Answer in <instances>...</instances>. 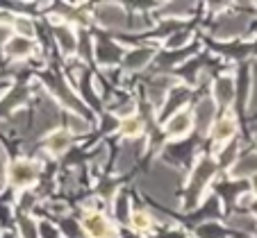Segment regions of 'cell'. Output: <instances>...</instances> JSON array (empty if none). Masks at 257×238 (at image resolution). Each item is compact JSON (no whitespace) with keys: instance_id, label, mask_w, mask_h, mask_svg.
Masks as SVG:
<instances>
[{"instance_id":"cell-1","label":"cell","mask_w":257,"mask_h":238,"mask_svg":"<svg viewBox=\"0 0 257 238\" xmlns=\"http://www.w3.org/2000/svg\"><path fill=\"white\" fill-rule=\"evenodd\" d=\"M10 177L16 186H28L37 180V166L30 164V161H16V164L12 166Z\"/></svg>"},{"instance_id":"cell-2","label":"cell","mask_w":257,"mask_h":238,"mask_svg":"<svg viewBox=\"0 0 257 238\" xmlns=\"http://www.w3.org/2000/svg\"><path fill=\"white\" fill-rule=\"evenodd\" d=\"M84 229L89 232V236H91V238H112L114 236L112 224L107 222L100 214L87 216V220H84Z\"/></svg>"},{"instance_id":"cell-3","label":"cell","mask_w":257,"mask_h":238,"mask_svg":"<svg viewBox=\"0 0 257 238\" xmlns=\"http://www.w3.org/2000/svg\"><path fill=\"white\" fill-rule=\"evenodd\" d=\"M98 18H100V23L109 25V28H121V25H125V14H123L118 7H100L98 10Z\"/></svg>"},{"instance_id":"cell-4","label":"cell","mask_w":257,"mask_h":238,"mask_svg":"<svg viewBox=\"0 0 257 238\" xmlns=\"http://www.w3.org/2000/svg\"><path fill=\"white\" fill-rule=\"evenodd\" d=\"M166 130H169L171 136H185L187 132L191 130V116L189 114H182V112L175 114V116L169 120V127H166Z\"/></svg>"},{"instance_id":"cell-5","label":"cell","mask_w":257,"mask_h":238,"mask_svg":"<svg viewBox=\"0 0 257 238\" xmlns=\"http://www.w3.org/2000/svg\"><path fill=\"white\" fill-rule=\"evenodd\" d=\"M234 84L230 78H221L216 84H214V96H216V100L221 102V104H228L230 100L234 98Z\"/></svg>"},{"instance_id":"cell-6","label":"cell","mask_w":257,"mask_h":238,"mask_svg":"<svg viewBox=\"0 0 257 238\" xmlns=\"http://www.w3.org/2000/svg\"><path fill=\"white\" fill-rule=\"evenodd\" d=\"M234 132H237V122H234L232 118H223V120L214 127V138H216V141H225Z\"/></svg>"},{"instance_id":"cell-7","label":"cell","mask_w":257,"mask_h":238,"mask_svg":"<svg viewBox=\"0 0 257 238\" xmlns=\"http://www.w3.org/2000/svg\"><path fill=\"white\" fill-rule=\"evenodd\" d=\"M68 146H71V136H68L66 132H57V134H53L48 138V150L53 152V154H59V152H64Z\"/></svg>"},{"instance_id":"cell-8","label":"cell","mask_w":257,"mask_h":238,"mask_svg":"<svg viewBox=\"0 0 257 238\" xmlns=\"http://www.w3.org/2000/svg\"><path fill=\"white\" fill-rule=\"evenodd\" d=\"M30 50H32V44H30V39H25V36L12 39L10 46H7V52H10L12 57H25V54H30Z\"/></svg>"},{"instance_id":"cell-9","label":"cell","mask_w":257,"mask_h":238,"mask_svg":"<svg viewBox=\"0 0 257 238\" xmlns=\"http://www.w3.org/2000/svg\"><path fill=\"white\" fill-rule=\"evenodd\" d=\"M148 59H151V50H135V52L127 54L125 64L130 68H141L146 62H148Z\"/></svg>"},{"instance_id":"cell-10","label":"cell","mask_w":257,"mask_h":238,"mask_svg":"<svg viewBox=\"0 0 257 238\" xmlns=\"http://www.w3.org/2000/svg\"><path fill=\"white\" fill-rule=\"evenodd\" d=\"M121 130L125 136H137L141 132V122L137 120V118H125V120L121 122Z\"/></svg>"},{"instance_id":"cell-11","label":"cell","mask_w":257,"mask_h":238,"mask_svg":"<svg viewBox=\"0 0 257 238\" xmlns=\"http://www.w3.org/2000/svg\"><path fill=\"white\" fill-rule=\"evenodd\" d=\"M212 104L209 102H203L200 104V109H198V120H200V130H207V122H209V118H212Z\"/></svg>"},{"instance_id":"cell-12","label":"cell","mask_w":257,"mask_h":238,"mask_svg":"<svg viewBox=\"0 0 257 238\" xmlns=\"http://www.w3.org/2000/svg\"><path fill=\"white\" fill-rule=\"evenodd\" d=\"M57 41L62 44L64 50H73V48H75V36H73L68 30H59V32H57Z\"/></svg>"},{"instance_id":"cell-13","label":"cell","mask_w":257,"mask_h":238,"mask_svg":"<svg viewBox=\"0 0 257 238\" xmlns=\"http://www.w3.org/2000/svg\"><path fill=\"white\" fill-rule=\"evenodd\" d=\"M132 224H135V229H148L151 227V218L144 211H137V214H132Z\"/></svg>"},{"instance_id":"cell-14","label":"cell","mask_w":257,"mask_h":238,"mask_svg":"<svg viewBox=\"0 0 257 238\" xmlns=\"http://www.w3.org/2000/svg\"><path fill=\"white\" fill-rule=\"evenodd\" d=\"M21 232H23V238H39L37 236V224H34L30 218L21 220Z\"/></svg>"},{"instance_id":"cell-15","label":"cell","mask_w":257,"mask_h":238,"mask_svg":"<svg viewBox=\"0 0 257 238\" xmlns=\"http://www.w3.org/2000/svg\"><path fill=\"white\" fill-rule=\"evenodd\" d=\"M255 166L257 168V156H248V159H243V164H239V166H234V175H241V172H248V170Z\"/></svg>"},{"instance_id":"cell-16","label":"cell","mask_w":257,"mask_h":238,"mask_svg":"<svg viewBox=\"0 0 257 238\" xmlns=\"http://www.w3.org/2000/svg\"><path fill=\"white\" fill-rule=\"evenodd\" d=\"M71 130L78 132V134H84V132H89V122L82 120V118H71Z\"/></svg>"},{"instance_id":"cell-17","label":"cell","mask_w":257,"mask_h":238,"mask_svg":"<svg viewBox=\"0 0 257 238\" xmlns=\"http://www.w3.org/2000/svg\"><path fill=\"white\" fill-rule=\"evenodd\" d=\"M16 30H19V32H23L25 39H28L30 34H32V25H30L25 18H19V20H16Z\"/></svg>"},{"instance_id":"cell-18","label":"cell","mask_w":257,"mask_h":238,"mask_svg":"<svg viewBox=\"0 0 257 238\" xmlns=\"http://www.w3.org/2000/svg\"><path fill=\"white\" fill-rule=\"evenodd\" d=\"M232 224L234 227H241V229H255V220H248V218H234Z\"/></svg>"},{"instance_id":"cell-19","label":"cell","mask_w":257,"mask_h":238,"mask_svg":"<svg viewBox=\"0 0 257 238\" xmlns=\"http://www.w3.org/2000/svg\"><path fill=\"white\" fill-rule=\"evenodd\" d=\"M10 36H12V30H10V25L0 23V46H3V44H7V41H10Z\"/></svg>"},{"instance_id":"cell-20","label":"cell","mask_w":257,"mask_h":238,"mask_svg":"<svg viewBox=\"0 0 257 238\" xmlns=\"http://www.w3.org/2000/svg\"><path fill=\"white\" fill-rule=\"evenodd\" d=\"M250 184H252V190H255V195H257V172L250 175Z\"/></svg>"}]
</instances>
